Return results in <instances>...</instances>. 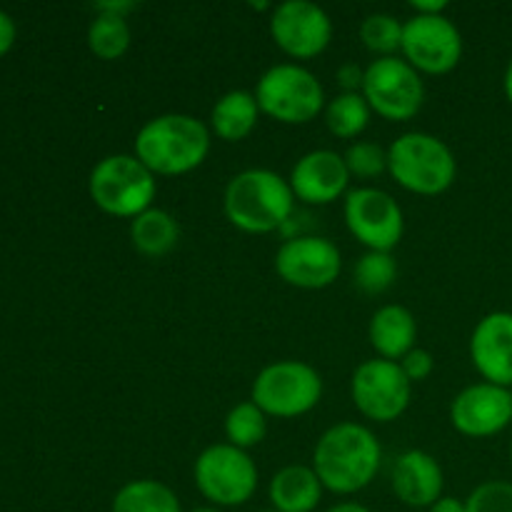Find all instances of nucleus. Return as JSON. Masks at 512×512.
<instances>
[{
    "mask_svg": "<svg viewBox=\"0 0 512 512\" xmlns=\"http://www.w3.org/2000/svg\"><path fill=\"white\" fill-rule=\"evenodd\" d=\"M400 368L408 375L410 383H423V380H428L430 375H433L435 360L428 350L413 348L403 360H400Z\"/></svg>",
    "mask_w": 512,
    "mask_h": 512,
    "instance_id": "nucleus-31",
    "label": "nucleus"
},
{
    "mask_svg": "<svg viewBox=\"0 0 512 512\" xmlns=\"http://www.w3.org/2000/svg\"><path fill=\"white\" fill-rule=\"evenodd\" d=\"M400 53L418 73L445 75L463 58V35L448 15H413L403 23Z\"/></svg>",
    "mask_w": 512,
    "mask_h": 512,
    "instance_id": "nucleus-11",
    "label": "nucleus"
},
{
    "mask_svg": "<svg viewBox=\"0 0 512 512\" xmlns=\"http://www.w3.org/2000/svg\"><path fill=\"white\" fill-rule=\"evenodd\" d=\"M410 8L415 10V15H445L448 3L445 0H413Z\"/></svg>",
    "mask_w": 512,
    "mask_h": 512,
    "instance_id": "nucleus-35",
    "label": "nucleus"
},
{
    "mask_svg": "<svg viewBox=\"0 0 512 512\" xmlns=\"http://www.w3.org/2000/svg\"><path fill=\"white\" fill-rule=\"evenodd\" d=\"M190 512H220L218 508H195V510H190Z\"/></svg>",
    "mask_w": 512,
    "mask_h": 512,
    "instance_id": "nucleus-39",
    "label": "nucleus"
},
{
    "mask_svg": "<svg viewBox=\"0 0 512 512\" xmlns=\"http://www.w3.org/2000/svg\"><path fill=\"white\" fill-rule=\"evenodd\" d=\"M470 360L485 383L512 388V313L498 310L475 325Z\"/></svg>",
    "mask_w": 512,
    "mask_h": 512,
    "instance_id": "nucleus-17",
    "label": "nucleus"
},
{
    "mask_svg": "<svg viewBox=\"0 0 512 512\" xmlns=\"http://www.w3.org/2000/svg\"><path fill=\"white\" fill-rule=\"evenodd\" d=\"M450 423L465 438H493L512 423L510 388L475 383L460 390L450 403Z\"/></svg>",
    "mask_w": 512,
    "mask_h": 512,
    "instance_id": "nucleus-15",
    "label": "nucleus"
},
{
    "mask_svg": "<svg viewBox=\"0 0 512 512\" xmlns=\"http://www.w3.org/2000/svg\"><path fill=\"white\" fill-rule=\"evenodd\" d=\"M225 218L238 230L265 235L283 228L295 208V195L283 175L268 168H250L235 175L223 195Z\"/></svg>",
    "mask_w": 512,
    "mask_h": 512,
    "instance_id": "nucleus-3",
    "label": "nucleus"
},
{
    "mask_svg": "<svg viewBox=\"0 0 512 512\" xmlns=\"http://www.w3.org/2000/svg\"><path fill=\"white\" fill-rule=\"evenodd\" d=\"M88 190L103 213L133 220L153 208L158 180L135 155H108L90 173Z\"/></svg>",
    "mask_w": 512,
    "mask_h": 512,
    "instance_id": "nucleus-5",
    "label": "nucleus"
},
{
    "mask_svg": "<svg viewBox=\"0 0 512 512\" xmlns=\"http://www.w3.org/2000/svg\"><path fill=\"white\" fill-rule=\"evenodd\" d=\"M468 512H512V483L508 480H488L480 483L465 498Z\"/></svg>",
    "mask_w": 512,
    "mask_h": 512,
    "instance_id": "nucleus-30",
    "label": "nucleus"
},
{
    "mask_svg": "<svg viewBox=\"0 0 512 512\" xmlns=\"http://www.w3.org/2000/svg\"><path fill=\"white\" fill-rule=\"evenodd\" d=\"M323 483L313 465H288L268 485V498L278 512H313L323 500Z\"/></svg>",
    "mask_w": 512,
    "mask_h": 512,
    "instance_id": "nucleus-20",
    "label": "nucleus"
},
{
    "mask_svg": "<svg viewBox=\"0 0 512 512\" xmlns=\"http://www.w3.org/2000/svg\"><path fill=\"white\" fill-rule=\"evenodd\" d=\"M345 225L368 250L390 253L403 240L405 218L398 200L378 188H355L345 195Z\"/></svg>",
    "mask_w": 512,
    "mask_h": 512,
    "instance_id": "nucleus-12",
    "label": "nucleus"
},
{
    "mask_svg": "<svg viewBox=\"0 0 512 512\" xmlns=\"http://www.w3.org/2000/svg\"><path fill=\"white\" fill-rule=\"evenodd\" d=\"M510 465H512V445H510Z\"/></svg>",
    "mask_w": 512,
    "mask_h": 512,
    "instance_id": "nucleus-40",
    "label": "nucleus"
},
{
    "mask_svg": "<svg viewBox=\"0 0 512 512\" xmlns=\"http://www.w3.org/2000/svg\"><path fill=\"white\" fill-rule=\"evenodd\" d=\"M195 485L208 503L218 508L245 505L258 490V468L248 450L230 443L205 448L195 460Z\"/></svg>",
    "mask_w": 512,
    "mask_h": 512,
    "instance_id": "nucleus-8",
    "label": "nucleus"
},
{
    "mask_svg": "<svg viewBox=\"0 0 512 512\" xmlns=\"http://www.w3.org/2000/svg\"><path fill=\"white\" fill-rule=\"evenodd\" d=\"M88 48L100 60H118L130 48V25L115 15H95L88 28Z\"/></svg>",
    "mask_w": 512,
    "mask_h": 512,
    "instance_id": "nucleus-26",
    "label": "nucleus"
},
{
    "mask_svg": "<svg viewBox=\"0 0 512 512\" xmlns=\"http://www.w3.org/2000/svg\"><path fill=\"white\" fill-rule=\"evenodd\" d=\"M368 338L378 358L400 363L415 348V340H418L415 315L405 305H383L370 318Z\"/></svg>",
    "mask_w": 512,
    "mask_h": 512,
    "instance_id": "nucleus-19",
    "label": "nucleus"
},
{
    "mask_svg": "<svg viewBox=\"0 0 512 512\" xmlns=\"http://www.w3.org/2000/svg\"><path fill=\"white\" fill-rule=\"evenodd\" d=\"M135 8H138V5L128 3V0H118V3H98V5H95L98 15H115V18H125V20H128V15L133 13Z\"/></svg>",
    "mask_w": 512,
    "mask_h": 512,
    "instance_id": "nucleus-34",
    "label": "nucleus"
},
{
    "mask_svg": "<svg viewBox=\"0 0 512 512\" xmlns=\"http://www.w3.org/2000/svg\"><path fill=\"white\" fill-rule=\"evenodd\" d=\"M260 113L285 125H305L325 110V90L308 68L280 63L265 70L255 85Z\"/></svg>",
    "mask_w": 512,
    "mask_h": 512,
    "instance_id": "nucleus-6",
    "label": "nucleus"
},
{
    "mask_svg": "<svg viewBox=\"0 0 512 512\" xmlns=\"http://www.w3.org/2000/svg\"><path fill=\"white\" fill-rule=\"evenodd\" d=\"M275 270L293 288L320 290L338 280L343 270V255L333 240L298 235L280 245L275 255Z\"/></svg>",
    "mask_w": 512,
    "mask_h": 512,
    "instance_id": "nucleus-14",
    "label": "nucleus"
},
{
    "mask_svg": "<svg viewBox=\"0 0 512 512\" xmlns=\"http://www.w3.org/2000/svg\"><path fill=\"white\" fill-rule=\"evenodd\" d=\"M363 98L370 110L390 123L415 118L425 103V85L418 70L405 58H375L365 68Z\"/></svg>",
    "mask_w": 512,
    "mask_h": 512,
    "instance_id": "nucleus-9",
    "label": "nucleus"
},
{
    "mask_svg": "<svg viewBox=\"0 0 512 512\" xmlns=\"http://www.w3.org/2000/svg\"><path fill=\"white\" fill-rule=\"evenodd\" d=\"M260 512H278V510H260Z\"/></svg>",
    "mask_w": 512,
    "mask_h": 512,
    "instance_id": "nucleus-41",
    "label": "nucleus"
},
{
    "mask_svg": "<svg viewBox=\"0 0 512 512\" xmlns=\"http://www.w3.org/2000/svg\"><path fill=\"white\" fill-rule=\"evenodd\" d=\"M110 512H183L173 490L158 480H130L115 493Z\"/></svg>",
    "mask_w": 512,
    "mask_h": 512,
    "instance_id": "nucleus-23",
    "label": "nucleus"
},
{
    "mask_svg": "<svg viewBox=\"0 0 512 512\" xmlns=\"http://www.w3.org/2000/svg\"><path fill=\"white\" fill-rule=\"evenodd\" d=\"M323 398V378L303 360H278L255 378L250 400L273 418H300Z\"/></svg>",
    "mask_w": 512,
    "mask_h": 512,
    "instance_id": "nucleus-7",
    "label": "nucleus"
},
{
    "mask_svg": "<svg viewBox=\"0 0 512 512\" xmlns=\"http://www.w3.org/2000/svg\"><path fill=\"white\" fill-rule=\"evenodd\" d=\"M390 485L400 503L408 508H433L443 498V468L425 450H408L395 460Z\"/></svg>",
    "mask_w": 512,
    "mask_h": 512,
    "instance_id": "nucleus-18",
    "label": "nucleus"
},
{
    "mask_svg": "<svg viewBox=\"0 0 512 512\" xmlns=\"http://www.w3.org/2000/svg\"><path fill=\"white\" fill-rule=\"evenodd\" d=\"M510 393H512V388H510Z\"/></svg>",
    "mask_w": 512,
    "mask_h": 512,
    "instance_id": "nucleus-42",
    "label": "nucleus"
},
{
    "mask_svg": "<svg viewBox=\"0 0 512 512\" xmlns=\"http://www.w3.org/2000/svg\"><path fill=\"white\" fill-rule=\"evenodd\" d=\"M395 278H398V263H395V258L390 253H378V250H368L355 263L353 270L355 285L368 295H380L385 290H390Z\"/></svg>",
    "mask_w": 512,
    "mask_h": 512,
    "instance_id": "nucleus-28",
    "label": "nucleus"
},
{
    "mask_svg": "<svg viewBox=\"0 0 512 512\" xmlns=\"http://www.w3.org/2000/svg\"><path fill=\"white\" fill-rule=\"evenodd\" d=\"M383 463V448L373 430L360 423H338L320 435L313 470L325 490L353 495L368 488Z\"/></svg>",
    "mask_w": 512,
    "mask_h": 512,
    "instance_id": "nucleus-1",
    "label": "nucleus"
},
{
    "mask_svg": "<svg viewBox=\"0 0 512 512\" xmlns=\"http://www.w3.org/2000/svg\"><path fill=\"white\" fill-rule=\"evenodd\" d=\"M428 512H468V508H465V500L453 498V495H443L433 508H428Z\"/></svg>",
    "mask_w": 512,
    "mask_h": 512,
    "instance_id": "nucleus-36",
    "label": "nucleus"
},
{
    "mask_svg": "<svg viewBox=\"0 0 512 512\" xmlns=\"http://www.w3.org/2000/svg\"><path fill=\"white\" fill-rule=\"evenodd\" d=\"M15 43V23L8 13L0 10V58L13 48Z\"/></svg>",
    "mask_w": 512,
    "mask_h": 512,
    "instance_id": "nucleus-33",
    "label": "nucleus"
},
{
    "mask_svg": "<svg viewBox=\"0 0 512 512\" xmlns=\"http://www.w3.org/2000/svg\"><path fill=\"white\" fill-rule=\"evenodd\" d=\"M130 240L133 248L145 258H165L180 243V225L168 210L150 208L130 220Z\"/></svg>",
    "mask_w": 512,
    "mask_h": 512,
    "instance_id": "nucleus-22",
    "label": "nucleus"
},
{
    "mask_svg": "<svg viewBox=\"0 0 512 512\" xmlns=\"http://www.w3.org/2000/svg\"><path fill=\"white\" fill-rule=\"evenodd\" d=\"M325 125L330 133L340 140H353L368 128L370 123V105L363 93H340L325 105Z\"/></svg>",
    "mask_w": 512,
    "mask_h": 512,
    "instance_id": "nucleus-24",
    "label": "nucleus"
},
{
    "mask_svg": "<svg viewBox=\"0 0 512 512\" xmlns=\"http://www.w3.org/2000/svg\"><path fill=\"white\" fill-rule=\"evenodd\" d=\"M388 173L408 193L430 198L455 183L458 160L438 135L403 133L388 148Z\"/></svg>",
    "mask_w": 512,
    "mask_h": 512,
    "instance_id": "nucleus-4",
    "label": "nucleus"
},
{
    "mask_svg": "<svg viewBox=\"0 0 512 512\" xmlns=\"http://www.w3.org/2000/svg\"><path fill=\"white\" fill-rule=\"evenodd\" d=\"M505 98H508V103L512 105V60L508 63V70H505Z\"/></svg>",
    "mask_w": 512,
    "mask_h": 512,
    "instance_id": "nucleus-38",
    "label": "nucleus"
},
{
    "mask_svg": "<svg viewBox=\"0 0 512 512\" xmlns=\"http://www.w3.org/2000/svg\"><path fill=\"white\" fill-rule=\"evenodd\" d=\"M325 512H370V510L365 508V505H360V503H338V505H333V508L325 510Z\"/></svg>",
    "mask_w": 512,
    "mask_h": 512,
    "instance_id": "nucleus-37",
    "label": "nucleus"
},
{
    "mask_svg": "<svg viewBox=\"0 0 512 512\" xmlns=\"http://www.w3.org/2000/svg\"><path fill=\"white\" fill-rule=\"evenodd\" d=\"M270 35L285 55L310 60L325 53L333 38V20L310 0H285L270 15Z\"/></svg>",
    "mask_w": 512,
    "mask_h": 512,
    "instance_id": "nucleus-13",
    "label": "nucleus"
},
{
    "mask_svg": "<svg viewBox=\"0 0 512 512\" xmlns=\"http://www.w3.org/2000/svg\"><path fill=\"white\" fill-rule=\"evenodd\" d=\"M260 118V105L255 100V93L248 90H230L218 103L213 105L210 113V130L225 143H240L255 130Z\"/></svg>",
    "mask_w": 512,
    "mask_h": 512,
    "instance_id": "nucleus-21",
    "label": "nucleus"
},
{
    "mask_svg": "<svg viewBox=\"0 0 512 512\" xmlns=\"http://www.w3.org/2000/svg\"><path fill=\"white\" fill-rule=\"evenodd\" d=\"M353 403L360 413L375 423H393L408 410L413 383L400 363L373 358L358 365L350 380Z\"/></svg>",
    "mask_w": 512,
    "mask_h": 512,
    "instance_id": "nucleus-10",
    "label": "nucleus"
},
{
    "mask_svg": "<svg viewBox=\"0 0 512 512\" xmlns=\"http://www.w3.org/2000/svg\"><path fill=\"white\" fill-rule=\"evenodd\" d=\"M343 158L350 170V178L370 180L388 170V150L380 148L378 143H368V140H358L350 145Z\"/></svg>",
    "mask_w": 512,
    "mask_h": 512,
    "instance_id": "nucleus-29",
    "label": "nucleus"
},
{
    "mask_svg": "<svg viewBox=\"0 0 512 512\" xmlns=\"http://www.w3.org/2000/svg\"><path fill=\"white\" fill-rule=\"evenodd\" d=\"M288 183L300 203L330 205L348 190L350 170L343 155L335 150H313L293 165Z\"/></svg>",
    "mask_w": 512,
    "mask_h": 512,
    "instance_id": "nucleus-16",
    "label": "nucleus"
},
{
    "mask_svg": "<svg viewBox=\"0 0 512 512\" xmlns=\"http://www.w3.org/2000/svg\"><path fill=\"white\" fill-rule=\"evenodd\" d=\"M360 40L378 58H393L403 48V23L388 13H373L360 23Z\"/></svg>",
    "mask_w": 512,
    "mask_h": 512,
    "instance_id": "nucleus-27",
    "label": "nucleus"
},
{
    "mask_svg": "<svg viewBox=\"0 0 512 512\" xmlns=\"http://www.w3.org/2000/svg\"><path fill=\"white\" fill-rule=\"evenodd\" d=\"M208 153V125L185 113L158 115L135 138V158L153 175H185L200 168Z\"/></svg>",
    "mask_w": 512,
    "mask_h": 512,
    "instance_id": "nucleus-2",
    "label": "nucleus"
},
{
    "mask_svg": "<svg viewBox=\"0 0 512 512\" xmlns=\"http://www.w3.org/2000/svg\"><path fill=\"white\" fill-rule=\"evenodd\" d=\"M268 415L253 403V400H245L238 403L225 418V438L230 445L240 450H250L255 445H260L268 435Z\"/></svg>",
    "mask_w": 512,
    "mask_h": 512,
    "instance_id": "nucleus-25",
    "label": "nucleus"
},
{
    "mask_svg": "<svg viewBox=\"0 0 512 512\" xmlns=\"http://www.w3.org/2000/svg\"><path fill=\"white\" fill-rule=\"evenodd\" d=\"M338 83L343 88V93H363L365 83V70L358 63H345L338 68Z\"/></svg>",
    "mask_w": 512,
    "mask_h": 512,
    "instance_id": "nucleus-32",
    "label": "nucleus"
}]
</instances>
